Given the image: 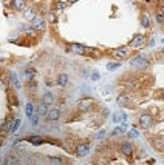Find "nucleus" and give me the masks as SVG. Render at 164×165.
Here are the masks:
<instances>
[{"mask_svg": "<svg viewBox=\"0 0 164 165\" xmlns=\"http://www.w3.org/2000/svg\"><path fill=\"white\" fill-rule=\"evenodd\" d=\"M144 45H146V37L143 34L135 36V39L132 40V43H130V46H132L133 49H141V48H144Z\"/></svg>", "mask_w": 164, "mask_h": 165, "instance_id": "nucleus-1", "label": "nucleus"}, {"mask_svg": "<svg viewBox=\"0 0 164 165\" xmlns=\"http://www.w3.org/2000/svg\"><path fill=\"white\" fill-rule=\"evenodd\" d=\"M26 116H28V119L31 120L33 125H37V111H36V108L33 107L31 103L26 105Z\"/></svg>", "mask_w": 164, "mask_h": 165, "instance_id": "nucleus-2", "label": "nucleus"}, {"mask_svg": "<svg viewBox=\"0 0 164 165\" xmlns=\"http://www.w3.org/2000/svg\"><path fill=\"white\" fill-rule=\"evenodd\" d=\"M152 124H153V120H152V116H150V114H143V116L139 117V126H141V128L147 130Z\"/></svg>", "mask_w": 164, "mask_h": 165, "instance_id": "nucleus-3", "label": "nucleus"}, {"mask_svg": "<svg viewBox=\"0 0 164 165\" xmlns=\"http://www.w3.org/2000/svg\"><path fill=\"white\" fill-rule=\"evenodd\" d=\"M88 151H90V147L87 145V144H79V145H76V154H78L79 157H84L88 154Z\"/></svg>", "mask_w": 164, "mask_h": 165, "instance_id": "nucleus-4", "label": "nucleus"}, {"mask_svg": "<svg viewBox=\"0 0 164 165\" xmlns=\"http://www.w3.org/2000/svg\"><path fill=\"white\" fill-rule=\"evenodd\" d=\"M13 122H14V119H13V117H8L6 120H3L2 126H0V133H2V134H6V133H9L11 126H13Z\"/></svg>", "mask_w": 164, "mask_h": 165, "instance_id": "nucleus-5", "label": "nucleus"}, {"mask_svg": "<svg viewBox=\"0 0 164 165\" xmlns=\"http://www.w3.org/2000/svg\"><path fill=\"white\" fill-rule=\"evenodd\" d=\"M152 145L156 150H164V136H155L152 139Z\"/></svg>", "mask_w": 164, "mask_h": 165, "instance_id": "nucleus-6", "label": "nucleus"}, {"mask_svg": "<svg viewBox=\"0 0 164 165\" xmlns=\"http://www.w3.org/2000/svg\"><path fill=\"white\" fill-rule=\"evenodd\" d=\"M112 56L116 57V59H124L129 56V49L127 48H121V49H113L112 51Z\"/></svg>", "mask_w": 164, "mask_h": 165, "instance_id": "nucleus-7", "label": "nucleus"}, {"mask_svg": "<svg viewBox=\"0 0 164 165\" xmlns=\"http://www.w3.org/2000/svg\"><path fill=\"white\" fill-rule=\"evenodd\" d=\"M78 107H79V110H82V111H88V110H91V107H93V100H91V99L81 100L78 103Z\"/></svg>", "mask_w": 164, "mask_h": 165, "instance_id": "nucleus-8", "label": "nucleus"}, {"mask_svg": "<svg viewBox=\"0 0 164 165\" xmlns=\"http://www.w3.org/2000/svg\"><path fill=\"white\" fill-rule=\"evenodd\" d=\"M121 151H122L124 156H132V153H133V145L130 144V142H124L122 147H121Z\"/></svg>", "mask_w": 164, "mask_h": 165, "instance_id": "nucleus-9", "label": "nucleus"}, {"mask_svg": "<svg viewBox=\"0 0 164 165\" xmlns=\"http://www.w3.org/2000/svg\"><path fill=\"white\" fill-rule=\"evenodd\" d=\"M13 8L17 11H25L26 9V0H13Z\"/></svg>", "mask_w": 164, "mask_h": 165, "instance_id": "nucleus-10", "label": "nucleus"}, {"mask_svg": "<svg viewBox=\"0 0 164 165\" xmlns=\"http://www.w3.org/2000/svg\"><path fill=\"white\" fill-rule=\"evenodd\" d=\"M33 28L34 29H45V20L43 19H34L33 20Z\"/></svg>", "mask_w": 164, "mask_h": 165, "instance_id": "nucleus-11", "label": "nucleus"}, {"mask_svg": "<svg viewBox=\"0 0 164 165\" xmlns=\"http://www.w3.org/2000/svg\"><path fill=\"white\" fill-rule=\"evenodd\" d=\"M25 19L30 20V22H33V20L36 19V11H34V8H26L25 9Z\"/></svg>", "mask_w": 164, "mask_h": 165, "instance_id": "nucleus-12", "label": "nucleus"}, {"mask_svg": "<svg viewBox=\"0 0 164 165\" xmlns=\"http://www.w3.org/2000/svg\"><path fill=\"white\" fill-rule=\"evenodd\" d=\"M59 114H61V113H59L57 108H51L50 111H48V119H50L51 122H54V120L59 119Z\"/></svg>", "mask_w": 164, "mask_h": 165, "instance_id": "nucleus-13", "label": "nucleus"}, {"mask_svg": "<svg viewBox=\"0 0 164 165\" xmlns=\"http://www.w3.org/2000/svg\"><path fill=\"white\" fill-rule=\"evenodd\" d=\"M20 125H22V119L20 117H16L14 122H13V126H11V130H9V134H16V131L19 130Z\"/></svg>", "mask_w": 164, "mask_h": 165, "instance_id": "nucleus-14", "label": "nucleus"}, {"mask_svg": "<svg viewBox=\"0 0 164 165\" xmlns=\"http://www.w3.org/2000/svg\"><path fill=\"white\" fill-rule=\"evenodd\" d=\"M70 49L76 54H85L87 53V46H81V45H71Z\"/></svg>", "mask_w": 164, "mask_h": 165, "instance_id": "nucleus-15", "label": "nucleus"}, {"mask_svg": "<svg viewBox=\"0 0 164 165\" xmlns=\"http://www.w3.org/2000/svg\"><path fill=\"white\" fill-rule=\"evenodd\" d=\"M36 111H37V116H47L48 114V107L45 105V103H42V105H39V108H37Z\"/></svg>", "mask_w": 164, "mask_h": 165, "instance_id": "nucleus-16", "label": "nucleus"}, {"mask_svg": "<svg viewBox=\"0 0 164 165\" xmlns=\"http://www.w3.org/2000/svg\"><path fill=\"white\" fill-rule=\"evenodd\" d=\"M26 140H28L30 144H33V145H40L42 142H43V139H42V137H39V136H33V137H28Z\"/></svg>", "mask_w": 164, "mask_h": 165, "instance_id": "nucleus-17", "label": "nucleus"}, {"mask_svg": "<svg viewBox=\"0 0 164 165\" xmlns=\"http://www.w3.org/2000/svg\"><path fill=\"white\" fill-rule=\"evenodd\" d=\"M57 84L62 85V86H65V85L68 84V77H67L65 74H59V76H57Z\"/></svg>", "mask_w": 164, "mask_h": 165, "instance_id": "nucleus-18", "label": "nucleus"}, {"mask_svg": "<svg viewBox=\"0 0 164 165\" xmlns=\"http://www.w3.org/2000/svg\"><path fill=\"white\" fill-rule=\"evenodd\" d=\"M141 23H143L146 28H147V26H150V19H149V14H147V13H144L143 15H141Z\"/></svg>", "mask_w": 164, "mask_h": 165, "instance_id": "nucleus-19", "label": "nucleus"}, {"mask_svg": "<svg viewBox=\"0 0 164 165\" xmlns=\"http://www.w3.org/2000/svg\"><path fill=\"white\" fill-rule=\"evenodd\" d=\"M65 8H67V3H62V2H56V3H54V6H53L54 11H62Z\"/></svg>", "mask_w": 164, "mask_h": 165, "instance_id": "nucleus-20", "label": "nucleus"}, {"mask_svg": "<svg viewBox=\"0 0 164 165\" xmlns=\"http://www.w3.org/2000/svg\"><path fill=\"white\" fill-rule=\"evenodd\" d=\"M118 103L119 105H129V96H119L118 97Z\"/></svg>", "mask_w": 164, "mask_h": 165, "instance_id": "nucleus-21", "label": "nucleus"}, {"mask_svg": "<svg viewBox=\"0 0 164 165\" xmlns=\"http://www.w3.org/2000/svg\"><path fill=\"white\" fill-rule=\"evenodd\" d=\"M9 77H11V80H13V84H14L16 86H20L19 79H17V76H16V73H13V71H11V73H9Z\"/></svg>", "mask_w": 164, "mask_h": 165, "instance_id": "nucleus-22", "label": "nucleus"}, {"mask_svg": "<svg viewBox=\"0 0 164 165\" xmlns=\"http://www.w3.org/2000/svg\"><path fill=\"white\" fill-rule=\"evenodd\" d=\"M50 162H51L53 165H62V159H61V157H51Z\"/></svg>", "mask_w": 164, "mask_h": 165, "instance_id": "nucleus-23", "label": "nucleus"}, {"mask_svg": "<svg viewBox=\"0 0 164 165\" xmlns=\"http://www.w3.org/2000/svg\"><path fill=\"white\" fill-rule=\"evenodd\" d=\"M155 19H156V22H160V23H163V25H164V15H163V14L160 13V11H158V13H156Z\"/></svg>", "mask_w": 164, "mask_h": 165, "instance_id": "nucleus-24", "label": "nucleus"}, {"mask_svg": "<svg viewBox=\"0 0 164 165\" xmlns=\"http://www.w3.org/2000/svg\"><path fill=\"white\" fill-rule=\"evenodd\" d=\"M115 68H119V62L118 63H108L107 65V70H115Z\"/></svg>", "mask_w": 164, "mask_h": 165, "instance_id": "nucleus-25", "label": "nucleus"}, {"mask_svg": "<svg viewBox=\"0 0 164 165\" xmlns=\"http://www.w3.org/2000/svg\"><path fill=\"white\" fill-rule=\"evenodd\" d=\"M51 102H53V97H51V94H47V97H45V102H43V103L47 105V103H51Z\"/></svg>", "mask_w": 164, "mask_h": 165, "instance_id": "nucleus-26", "label": "nucleus"}, {"mask_svg": "<svg viewBox=\"0 0 164 165\" xmlns=\"http://www.w3.org/2000/svg\"><path fill=\"white\" fill-rule=\"evenodd\" d=\"M36 71L34 70H26V77H31V76H34Z\"/></svg>", "mask_w": 164, "mask_h": 165, "instance_id": "nucleus-27", "label": "nucleus"}, {"mask_svg": "<svg viewBox=\"0 0 164 165\" xmlns=\"http://www.w3.org/2000/svg\"><path fill=\"white\" fill-rule=\"evenodd\" d=\"M48 20H50V22H56V14L51 13V14H50V17H48Z\"/></svg>", "mask_w": 164, "mask_h": 165, "instance_id": "nucleus-28", "label": "nucleus"}, {"mask_svg": "<svg viewBox=\"0 0 164 165\" xmlns=\"http://www.w3.org/2000/svg\"><path fill=\"white\" fill-rule=\"evenodd\" d=\"M129 136H130V137H138V133L133 130V131H130V133H129Z\"/></svg>", "mask_w": 164, "mask_h": 165, "instance_id": "nucleus-29", "label": "nucleus"}, {"mask_svg": "<svg viewBox=\"0 0 164 165\" xmlns=\"http://www.w3.org/2000/svg\"><path fill=\"white\" fill-rule=\"evenodd\" d=\"M3 3L8 5V6H9V5H13V2H11V0H3Z\"/></svg>", "mask_w": 164, "mask_h": 165, "instance_id": "nucleus-30", "label": "nucleus"}, {"mask_svg": "<svg viewBox=\"0 0 164 165\" xmlns=\"http://www.w3.org/2000/svg\"><path fill=\"white\" fill-rule=\"evenodd\" d=\"M98 77H99V74H98V73H95V74H91V79H98Z\"/></svg>", "mask_w": 164, "mask_h": 165, "instance_id": "nucleus-31", "label": "nucleus"}, {"mask_svg": "<svg viewBox=\"0 0 164 165\" xmlns=\"http://www.w3.org/2000/svg\"><path fill=\"white\" fill-rule=\"evenodd\" d=\"M158 11H160V13H161V14H163V15H164V5H163V6H161V8H160V9H158Z\"/></svg>", "mask_w": 164, "mask_h": 165, "instance_id": "nucleus-32", "label": "nucleus"}, {"mask_svg": "<svg viewBox=\"0 0 164 165\" xmlns=\"http://www.w3.org/2000/svg\"><path fill=\"white\" fill-rule=\"evenodd\" d=\"M76 2V0H68V3H74Z\"/></svg>", "mask_w": 164, "mask_h": 165, "instance_id": "nucleus-33", "label": "nucleus"}, {"mask_svg": "<svg viewBox=\"0 0 164 165\" xmlns=\"http://www.w3.org/2000/svg\"><path fill=\"white\" fill-rule=\"evenodd\" d=\"M163 43H164V39H163Z\"/></svg>", "mask_w": 164, "mask_h": 165, "instance_id": "nucleus-34", "label": "nucleus"}]
</instances>
